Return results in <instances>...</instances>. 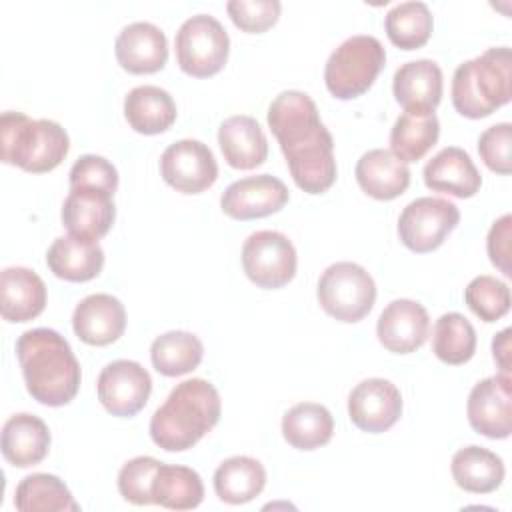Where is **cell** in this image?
I'll return each instance as SVG.
<instances>
[{
  "instance_id": "cell-1",
  "label": "cell",
  "mask_w": 512,
  "mask_h": 512,
  "mask_svg": "<svg viewBox=\"0 0 512 512\" xmlns=\"http://www.w3.org/2000/svg\"><path fill=\"white\" fill-rule=\"evenodd\" d=\"M16 358L28 394L44 406H66L80 388V364L68 340L52 328H32L16 340Z\"/></svg>"
},
{
  "instance_id": "cell-2",
  "label": "cell",
  "mask_w": 512,
  "mask_h": 512,
  "mask_svg": "<svg viewBox=\"0 0 512 512\" xmlns=\"http://www.w3.org/2000/svg\"><path fill=\"white\" fill-rule=\"evenodd\" d=\"M220 394L204 378H190L172 388L150 418V438L166 452H184L198 444L220 420Z\"/></svg>"
},
{
  "instance_id": "cell-3",
  "label": "cell",
  "mask_w": 512,
  "mask_h": 512,
  "mask_svg": "<svg viewBox=\"0 0 512 512\" xmlns=\"http://www.w3.org/2000/svg\"><path fill=\"white\" fill-rule=\"evenodd\" d=\"M512 96L510 48H488L462 62L452 76V104L458 114L478 120L494 114Z\"/></svg>"
},
{
  "instance_id": "cell-4",
  "label": "cell",
  "mask_w": 512,
  "mask_h": 512,
  "mask_svg": "<svg viewBox=\"0 0 512 512\" xmlns=\"http://www.w3.org/2000/svg\"><path fill=\"white\" fill-rule=\"evenodd\" d=\"M2 162L24 172L54 170L70 150L68 132L54 120H32L24 112L6 110L0 116Z\"/></svg>"
},
{
  "instance_id": "cell-5",
  "label": "cell",
  "mask_w": 512,
  "mask_h": 512,
  "mask_svg": "<svg viewBox=\"0 0 512 512\" xmlns=\"http://www.w3.org/2000/svg\"><path fill=\"white\" fill-rule=\"evenodd\" d=\"M386 64L382 42L368 34L346 38L326 60L324 82L338 100H352L370 90Z\"/></svg>"
},
{
  "instance_id": "cell-6",
  "label": "cell",
  "mask_w": 512,
  "mask_h": 512,
  "mask_svg": "<svg viewBox=\"0 0 512 512\" xmlns=\"http://www.w3.org/2000/svg\"><path fill=\"white\" fill-rule=\"evenodd\" d=\"M322 310L346 324L360 322L376 302L374 278L356 262L330 264L316 288Z\"/></svg>"
},
{
  "instance_id": "cell-7",
  "label": "cell",
  "mask_w": 512,
  "mask_h": 512,
  "mask_svg": "<svg viewBox=\"0 0 512 512\" xmlns=\"http://www.w3.org/2000/svg\"><path fill=\"white\" fill-rule=\"evenodd\" d=\"M180 70L194 78L218 74L230 52V38L224 26L208 14H196L182 22L174 40Z\"/></svg>"
},
{
  "instance_id": "cell-8",
  "label": "cell",
  "mask_w": 512,
  "mask_h": 512,
  "mask_svg": "<svg viewBox=\"0 0 512 512\" xmlns=\"http://www.w3.org/2000/svg\"><path fill=\"white\" fill-rule=\"evenodd\" d=\"M298 266L294 244L276 230H258L242 246V268L250 282L264 290L286 286Z\"/></svg>"
},
{
  "instance_id": "cell-9",
  "label": "cell",
  "mask_w": 512,
  "mask_h": 512,
  "mask_svg": "<svg viewBox=\"0 0 512 512\" xmlns=\"http://www.w3.org/2000/svg\"><path fill=\"white\" fill-rule=\"evenodd\" d=\"M458 222L460 210L456 204L444 198L422 196L402 210L398 218V236L408 250L426 254L440 248Z\"/></svg>"
},
{
  "instance_id": "cell-10",
  "label": "cell",
  "mask_w": 512,
  "mask_h": 512,
  "mask_svg": "<svg viewBox=\"0 0 512 512\" xmlns=\"http://www.w3.org/2000/svg\"><path fill=\"white\" fill-rule=\"evenodd\" d=\"M100 404L118 418L136 416L148 402L152 378L134 360H114L106 364L96 382Z\"/></svg>"
},
{
  "instance_id": "cell-11",
  "label": "cell",
  "mask_w": 512,
  "mask_h": 512,
  "mask_svg": "<svg viewBox=\"0 0 512 512\" xmlns=\"http://www.w3.org/2000/svg\"><path fill=\"white\" fill-rule=\"evenodd\" d=\"M160 174L176 192L200 194L216 182L218 164L204 142L184 138L162 152Z\"/></svg>"
},
{
  "instance_id": "cell-12",
  "label": "cell",
  "mask_w": 512,
  "mask_h": 512,
  "mask_svg": "<svg viewBox=\"0 0 512 512\" xmlns=\"http://www.w3.org/2000/svg\"><path fill=\"white\" fill-rule=\"evenodd\" d=\"M468 422L474 432L502 440L512 432V378L498 374L480 380L468 394Z\"/></svg>"
},
{
  "instance_id": "cell-13",
  "label": "cell",
  "mask_w": 512,
  "mask_h": 512,
  "mask_svg": "<svg viewBox=\"0 0 512 512\" xmlns=\"http://www.w3.org/2000/svg\"><path fill=\"white\" fill-rule=\"evenodd\" d=\"M292 180L306 194H322L336 182L334 140L326 126L314 136L282 150Z\"/></svg>"
},
{
  "instance_id": "cell-14",
  "label": "cell",
  "mask_w": 512,
  "mask_h": 512,
  "mask_svg": "<svg viewBox=\"0 0 512 512\" xmlns=\"http://www.w3.org/2000/svg\"><path fill=\"white\" fill-rule=\"evenodd\" d=\"M348 416L362 432H386L402 416V394L390 380H362L348 396Z\"/></svg>"
},
{
  "instance_id": "cell-15",
  "label": "cell",
  "mask_w": 512,
  "mask_h": 512,
  "mask_svg": "<svg viewBox=\"0 0 512 512\" xmlns=\"http://www.w3.org/2000/svg\"><path fill=\"white\" fill-rule=\"evenodd\" d=\"M288 198V188L280 178L258 174L232 182L220 198V208L234 220H254L280 212Z\"/></svg>"
},
{
  "instance_id": "cell-16",
  "label": "cell",
  "mask_w": 512,
  "mask_h": 512,
  "mask_svg": "<svg viewBox=\"0 0 512 512\" xmlns=\"http://www.w3.org/2000/svg\"><path fill=\"white\" fill-rule=\"evenodd\" d=\"M430 318L420 302L398 298L392 300L380 314L376 336L380 344L394 354L416 352L428 338Z\"/></svg>"
},
{
  "instance_id": "cell-17",
  "label": "cell",
  "mask_w": 512,
  "mask_h": 512,
  "mask_svg": "<svg viewBox=\"0 0 512 512\" xmlns=\"http://www.w3.org/2000/svg\"><path fill=\"white\" fill-rule=\"evenodd\" d=\"M118 64L130 74H154L168 60L166 34L152 22H132L114 42Z\"/></svg>"
},
{
  "instance_id": "cell-18",
  "label": "cell",
  "mask_w": 512,
  "mask_h": 512,
  "mask_svg": "<svg viewBox=\"0 0 512 512\" xmlns=\"http://www.w3.org/2000/svg\"><path fill=\"white\" fill-rule=\"evenodd\" d=\"M116 218L114 194L96 188L70 190L62 204V224L72 236L100 240L108 234Z\"/></svg>"
},
{
  "instance_id": "cell-19",
  "label": "cell",
  "mask_w": 512,
  "mask_h": 512,
  "mask_svg": "<svg viewBox=\"0 0 512 512\" xmlns=\"http://www.w3.org/2000/svg\"><path fill=\"white\" fill-rule=\"evenodd\" d=\"M442 90V70L426 58L402 64L392 78L394 98L410 114H432L442 100Z\"/></svg>"
},
{
  "instance_id": "cell-20",
  "label": "cell",
  "mask_w": 512,
  "mask_h": 512,
  "mask_svg": "<svg viewBox=\"0 0 512 512\" xmlns=\"http://www.w3.org/2000/svg\"><path fill=\"white\" fill-rule=\"evenodd\" d=\"M72 328L84 344L108 346L126 330L124 304L112 294H90L76 304Z\"/></svg>"
},
{
  "instance_id": "cell-21",
  "label": "cell",
  "mask_w": 512,
  "mask_h": 512,
  "mask_svg": "<svg viewBox=\"0 0 512 512\" xmlns=\"http://www.w3.org/2000/svg\"><path fill=\"white\" fill-rule=\"evenodd\" d=\"M268 126L276 136L280 150L314 136L324 124L316 102L300 90L280 92L268 108Z\"/></svg>"
},
{
  "instance_id": "cell-22",
  "label": "cell",
  "mask_w": 512,
  "mask_h": 512,
  "mask_svg": "<svg viewBox=\"0 0 512 512\" xmlns=\"http://www.w3.org/2000/svg\"><path fill=\"white\" fill-rule=\"evenodd\" d=\"M46 308V284L30 268L8 266L0 274V314L6 322H28Z\"/></svg>"
},
{
  "instance_id": "cell-23",
  "label": "cell",
  "mask_w": 512,
  "mask_h": 512,
  "mask_svg": "<svg viewBox=\"0 0 512 512\" xmlns=\"http://www.w3.org/2000/svg\"><path fill=\"white\" fill-rule=\"evenodd\" d=\"M424 184L432 192H444L456 198H472L482 186V176L466 150L458 146H446L426 162Z\"/></svg>"
},
{
  "instance_id": "cell-24",
  "label": "cell",
  "mask_w": 512,
  "mask_h": 512,
  "mask_svg": "<svg viewBox=\"0 0 512 512\" xmlns=\"http://www.w3.org/2000/svg\"><path fill=\"white\" fill-rule=\"evenodd\" d=\"M2 456L16 468L40 464L50 448V430L46 422L34 414L20 412L10 416L2 428Z\"/></svg>"
},
{
  "instance_id": "cell-25",
  "label": "cell",
  "mask_w": 512,
  "mask_h": 512,
  "mask_svg": "<svg viewBox=\"0 0 512 512\" xmlns=\"http://www.w3.org/2000/svg\"><path fill=\"white\" fill-rule=\"evenodd\" d=\"M218 144L228 166L252 170L266 162L268 140L258 120L246 114L226 118L218 128Z\"/></svg>"
},
{
  "instance_id": "cell-26",
  "label": "cell",
  "mask_w": 512,
  "mask_h": 512,
  "mask_svg": "<svg viewBox=\"0 0 512 512\" xmlns=\"http://www.w3.org/2000/svg\"><path fill=\"white\" fill-rule=\"evenodd\" d=\"M354 174L362 192L374 200H394L410 186L408 164L384 148L364 152L356 162Z\"/></svg>"
},
{
  "instance_id": "cell-27",
  "label": "cell",
  "mask_w": 512,
  "mask_h": 512,
  "mask_svg": "<svg viewBox=\"0 0 512 512\" xmlns=\"http://www.w3.org/2000/svg\"><path fill=\"white\" fill-rule=\"evenodd\" d=\"M46 264L56 278L68 282H88L102 272L104 250L96 240L60 236L46 252Z\"/></svg>"
},
{
  "instance_id": "cell-28",
  "label": "cell",
  "mask_w": 512,
  "mask_h": 512,
  "mask_svg": "<svg viewBox=\"0 0 512 512\" xmlns=\"http://www.w3.org/2000/svg\"><path fill=\"white\" fill-rule=\"evenodd\" d=\"M124 118L138 134H162L176 120V104L160 86H136L124 98Z\"/></svg>"
},
{
  "instance_id": "cell-29",
  "label": "cell",
  "mask_w": 512,
  "mask_h": 512,
  "mask_svg": "<svg viewBox=\"0 0 512 512\" xmlns=\"http://www.w3.org/2000/svg\"><path fill=\"white\" fill-rule=\"evenodd\" d=\"M452 478L458 488L472 494H490L504 480V462L498 454L482 446L460 448L452 456Z\"/></svg>"
},
{
  "instance_id": "cell-30",
  "label": "cell",
  "mask_w": 512,
  "mask_h": 512,
  "mask_svg": "<svg viewBox=\"0 0 512 512\" xmlns=\"http://www.w3.org/2000/svg\"><path fill=\"white\" fill-rule=\"evenodd\" d=\"M216 496L232 506L254 500L266 486V470L262 462L250 456H232L214 472Z\"/></svg>"
},
{
  "instance_id": "cell-31",
  "label": "cell",
  "mask_w": 512,
  "mask_h": 512,
  "mask_svg": "<svg viewBox=\"0 0 512 512\" xmlns=\"http://www.w3.org/2000/svg\"><path fill=\"white\" fill-rule=\"evenodd\" d=\"M332 434V414L326 406L316 402L294 404L282 418V436L298 450H316L328 444Z\"/></svg>"
},
{
  "instance_id": "cell-32",
  "label": "cell",
  "mask_w": 512,
  "mask_h": 512,
  "mask_svg": "<svg viewBox=\"0 0 512 512\" xmlns=\"http://www.w3.org/2000/svg\"><path fill=\"white\" fill-rule=\"evenodd\" d=\"M204 346L192 332L170 330L154 338L150 346V360L158 374L176 378L192 372L200 366Z\"/></svg>"
},
{
  "instance_id": "cell-33",
  "label": "cell",
  "mask_w": 512,
  "mask_h": 512,
  "mask_svg": "<svg viewBox=\"0 0 512 512\" xmlns=\"http://www.w3.org/2000/svg\"><path fill=\"white\" fill-rule=\"evenodd\" d=\"M14 506L20 512H78L80 504L68 486L54 474L34 472L20 480L14 492Z\"/></svg>"
},
{
  "instance_id": "cell-34",
  "label": "cell",
  "mask_w": 512,
  "mask_h": 512,
  "mask_svg": "<svg viewBox=\"0 0 512 512\" xmlns=\"http://www.w3.org/2000/svg\"><path fill=\"white\" fill-rule=\"evenodd\" d=\"M154 504L170 510H192L204 500V484L196 470L178 464H160L152 482Z\"/></svg>"
},
{
  "instance_id": "cell-35",
  "label": "cell",
  "mask_w": 512,
  "mask_h": 512,
  "mask_svg": "<svg viewBox=\"0 0 512 512\" xmlns=\"http://www.w3.org/2000/svg\"><path fill=\"white\" fill-rule=\"evenodd\" d=\"M438 136H440V122L434 112L432 114L402 112L390 130V152L404 164L418 162L438 142Z\"/></svg>"
},
{
  "instance_id": "cell-36",
  "label": "cell",
  "mask_w": 512,
  "mask_h": 512,
  "mask_svg": "<svg viewBox=\"0 0 512 512\" xmlns=\"http://www.w3.org/2000/svg\"><path fill=\"white\" fill-rule=\"evenodd\" d=\"M434 356L450 366L466 364L476 352V330L460 312L442 314L432 332Z\"/></svg>"
},
{
  "instance_id": "cell-37",
  "label": "cell",
  "mask_w": 512,
  "mask_h": 512,
  "mask_svg": "<svg viewBox=\"0 0 512 512\" xmlns=\"http://www.w3.org/2000/svg\"><path fill=\"white\" fill-rule=\"evenodd\" d=\"M388 40L402 50L422 48L434 28V18L424 2H400L384 18Z\"/></svg>"
},
{
  "instance_id": "cell-38",
  "label": "cell",
  "mask_w": 512,
  "mask_h": 512,
  "mask_svg": "<svg viewBox=\"0 0 512 512\" xmlns=\"http://www.w3.org/2000/svg\"><path fill=\"white\" fill-rule=\"evenodd\" d=\"M468 308L484 322H496L510 310V288L502 280L482 274L470 280L464 290Z\"/></svg>"
},
{
  "instance_id": "cell-39",
  "label": "cell",
  "mask_w": 512,
  "mask_h": 512,
  "mask_svg": "<svg viewBox=\"0 0 512 512\" xmlns=\"http://www.w3.org/2000/svg\"><path fill=\"white\" fill-rule=\"evenodd\" d=\"M162 462L152 456H136L128 460L118 472V492L120 496L136 506L154 504L152 482L156 470Z\"/></svg>"
},
{
  "instance_id": "cell-40",
  "label": "cell",
  "mask_w": 512,
  "mask_h": 512,
  "mask_svg": "<svg viewBox=\"0 0 512 512\" xmlns=\"http://www.w3.org/2000/svg\"><path fill=\"white\" fill-rule=\"evenodd\" d=\"M282 4L278 0H230L226 12L234 26L248 34H262L280 18Z\"/></svg>"
},
{
  "instance_id": "cell-41",
  "label": "cell",
  "mask_w": 512,
  "mask_h": 512,
  "mask_svg": "<svg viewBox=\"0 0 512 512\" xmlns=\"http://www.w3.org/2000/svg\"><path fill=\"white\" fill-rule=\"evenodd\" d=\"M68 176H70L68 178L70 190L96 188V190H106L114 194L118 188V170L110 160L96 154L80 156L72 164Z\"/></svg>"
},
{
  "instance_id": "cell-42",
  "label": "cell",
  "mask_w": 512,
  "mask_h": 512,
  "mask_svg": "<svg viewBox=\"0 0 512 512\" xmlns=\"http://www.w3.org/2000/svg\"><path fill=\"white\" fill-rule=\"evenodd\" d=\"M510 144H512V124L500 122L486 128L478 138V154L482 162L496 174L508 176L512 172L510 160Z\"/></svg>"
},
{
  "instance_id": "cell-43",
  "label": "cell",
  "mask_w": 512,
  "mask_h": 512,
  "mask_svg": "<svg viewBox=\"0 0 512 512\" xmlns=\"http://www.w3.org/2000/svg\"><path fill=\"white\" fill-rule=\"evenodd\" d=\"M510 236H512V216L504 214L498 218L488 232L486 238V250L490 256V262L504 274L512 276L510 268Z\"/></svg>"
},
{
  "instance_id": "cell-44",
  "label": "cell",
  "mask_w": 512,
  "mask_h": 512,
  "mask_svg": "<svg viewBox=\"0 0 512 512\" xmlns=\"http://www.w3.org/2000/svg\"><path fill=\"white\" fill-rule=\"evenodd\" d=\"M492 352L496 364L500 366V374H510V328L494 336Z\"/></svg>"
}]
</instances>
